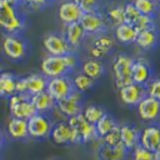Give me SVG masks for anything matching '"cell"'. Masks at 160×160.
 <instances>
[{
	"label": "cell",
	"mask_w": 160,
	"mask_h": 160,
	"mask_svg": "<svg viewBox=\"0 0 160 160\" xmlns=\"http://www.w3.org/2000/svg\"><path fill=\"white\" fill-rule=\"evenodd\" d=\"M76 2L83 12H94L98 9L99 0H73Z\"/></svg>",
	"instance_id": "f35d334b"
},
{
	"label": "cell",
	"mask_w": 160,
	"mask_h": 160,
	"mask_svg": "<svg viewBox=\"0 0 160 160\" xmlns=\"http://www.w3.org/2000/svg\"><path fill=\"white\" fill-rule=\"evenodd\" d=\"M139 136H140V132L137 129L136 126L132 125V124H122V125H120L122 145L128 151L134 150L137 146H139Z\"/></svg>",
	"instance_id": "7402d4cb"
},
{
	"label": "cell",
	"mask_w": 160,
	"mask_h": 160,
	"mask_svg": "<svg viewBox=\"0 0 160 160\" xmlns=\"http://www.w3.org/2000/svg\"><path fill=\"white\" fill-rule=\"evenodd\" d=\"M132 83L146 87L148 83L152 80V68L149 63L144 59L134 60L132 66Z\"/></svg>",
	"instance_id": "e0dca14e"
},
{
	"label": "cell",
	"mask_w": 160,
	"mask_h": 160,
	"mask_svg": "<svg viewBox=\"0 0 160 160\" xmlns=\"http://www.w3.org/2000/svg\"><path fill=\"white\" fill-rule=\"evenodd\" d=\"M57 108L61 114L68 118L82 114L83 109V94L78 91H74L68 97L57 102Z\"/></svg>",
	"instance_id": "7c38bea8"
},
{
	"label": "cell",
	"mask_w": 160,
	"mask_h": 160,
	"mask_svg": "<svg viewBox=\"0 0 160 160\" xmlns=\"http://www.w3.org/2000/svg\"><path fill=\"white\" fill-rule=\"evenodd\" d=\"M81 72L90 78H92L93 81H97L105 73V66L102 63L101 60L88 59L83 62L82 66H81Z\"/></svg>",
	"instance_id": "4316f807"
},
{
	"label": "cell",
	"mask_w": 160,
	"mask_h": 160,
	"mask_svg": "<svg viewBox=\"0 0 160 160\" xmlns=\"http://www.w3.org/2000/svg\"><path fill=\"white\" fill-rule=\"evenodd\" d=\"M2 53L7 59L13 62H21L30 53V43L22 33L6 34L1 44Z\"/></svg>",
	"instance_id": "7a4b0ae2"
},
{
	"label": "cell",
	"mask_w": 160,
	"mask_h": 160,
	"mask_svg": "<svg viewBox=\"0 0 160 160\" xmlns=\"http://www.w3.org/2000/svg\"><path fill=\"white\" fill-rule=\"evenodd\" d=\"M83 13L84 12L80 8V6L76 2H74L73 0H68V1L62 2L59 7V11H58L59 19L65 26L75 23V22H80Z\"/></svg>",
	"instance_id": "ac0fdd59"
},
{
	"label": "cell",
	"mask_w": 160,
	"mask_h": 160,
	"mask_svg": "<svg viewBox=\"0 0 160 160\" xmlns=\"http://www.w3.org/2000/svg\"><path fill=\"white\" fill-rule=\"evenodd\" d=\"M7 134L11 139L14 140H27L29 139L28 120L21 118L11 117L7 125Z\"/></svg>",
	"instance_id": "44dd1931"
},
{
	"label": "cell",
	"mask_w": 160,
	"mask_h": 160,
	"mask_svg": "<svg viewBox=\"0 0 160 160\" xmlns=\"http://www.w3.org/2000/svg\"><path fill=\"white\" fill-rule=\"evenodd\" d=\"M147 95L160 102V78H152L146 86Z\"/></svg>",
	"instance_id": "8d00e7d4"
},
{
	"label": "cell",
	"mask_w": 160,
	"mask_h": 160,
	"mask_svg": "<svg viewBox=\"0 0 160 160\" xmlns=\"http://www.w3.org/2000/svg\"><path fill=\"white\" fill-rule=\"evenodd\" d=\"M98 160H126L128 150L122 146H107L102 142L96 151Z\"/></svg>",
	"instance_id": "ffe728a7"
},
{
	"label": "cell",
	"mask_w": 160,
	"mask_h": 160,
	"mask_svg": "<svg viewBox=\"0 0 160 160\" xmlns=\"http://www.w3.org/2000/svg\"><path fill=\"white\" fill-rule=\"evenodd\" d=\"M48 81L43 74L34 73L24 78H18L16 86V94H24L29 96H34L47 91Z\"/></svg>",
	"instance_id": "5b68a950"
},
{
	"label": "cell",
	"mask_w": 160,
	"mask_h": 160,
	"mask_svg": "<svg viewBox=\"0 0 160 160\" xmlns=\"http://www.w3.org/2000/svg\"><path fill=\"white\" fill-rule=\"evenodd\" d=\"M153 156H155L156 160H160V145L156 148V150L153 151Z\"/></svg>",
	"instance_id": "7bdbcfd3"
},
{
	"label": "cell",
	"mask_w": 160,
	"mask_h": 160,
	"mask_svg": "<svg viewBox=\"0 0 160 160\" xmlns=\"http://www.w3.org/2000/svg\"><path fill=\"white\" fill-rule=\"evenodd\" d=\"M64 37H65L70 47L74 51L83 43L85 37H86V33L80 24V22H75V23H71L66 26Z\"/></svg>",
	"instance_id": "603a6c76"
},
{
	"label": "cell",
	"mask_w": 160,
	"mask_h": 160,
	"mask_svg": "<svg viewBox=\"0 0 160 160\" xmlns=\"http://www.w3.org/2000/svg\"><path fill=\"white\" fill-rule=\"evenodd\" d=\"M68 122L74 130L76 144H87L95 139H98L95 125L87 122L82 114L68 118Z\"/></svg>",
	"instance_id": "52a82bcc"
},
{
	"label": "cell",
	"mask_w": 160,
	"mask_h": 160,
	"mask_svg": "<svg viewBox=\"0 0 160 160\" xmlns=\"http://www.w3.org/2000/svg\"><path fill=\"white\" fill-rule=\"evenodd\" d=\"M43 47L49 55H54V57H63L73 52L65 37L59 33H49L45 35L43 39Z\"/></svg>",
	"instance_id": "30bf717a"
},
{
	"label": "cell",
	"mask_w": 160,
	"mask_h": 160,
	"mask_svg": "<svg viewBox=\"0 0 160 160\" xmlns=\"http://www.w3.org/2000/svg\"><path fill=\"white\" fill-rule=\"evenodd\" d=\"M160 145V126L157 124H150L140 132L139 146L147 150L155 151Z\"/></svg>",
	"instance_id": "d6986e66"
},
{
	"label": "cell",
	"mask_w": 160,
	"mask_h": 160,
	"mask_svg": "<svg viewBox=\"0 0 160 160\" xmlns=\"http://www.w3.org/2000/svg\"><path fill=\"white\" fill-rule=\"evenodd\" d=\"M140 12L136 9L134 3H126L125 8H124V18H125V23L130 24L134 27L137 20L140 17Z\"/></svg>",
	"instance_id": "836d02e7"
},
{
	"label": "cell",
	"mask_w": 160,
	"mask_h": 160,
	"mask_svg": "<svg viewBox=\"0 0 160 160\" xmlns=\"http://www.w3.org/2000/svg\"><path fill=\"white\" fill-rule=\"evenodd\" d=\"M53 119L50 114H39L28 119V132L30 139L34 140H45L51 136L52 128H53Z\"/></svg>",
	"instance_id": "277c9868"
},
{
	"label": "cell",
	"mask_w": 160,
	"mask_h": 160,
	"mask_svg": "<svg viewBox=\"0 0 160 160\" xmlns=\"http://www.w3.org/2000/svg\"><path fill=\"white\" fill-rule=\"evenodd\" d=\"M124 8L122 5H114L109 7L106 11V21L111 22L114 27H118L119 24L125 23V18H124Z\"/></svg>",
	"instance_id": "4dcf8cb0"
},
{
	"label": "cell",
	"mask_w": 160,
	"mask_h": 160,
	"mask_svg": "<svg viewBox=\"0 0 160 160\" xmlns=\"http://www.w3.org/2000/svg\"><path fill=\"white\" fill-rule=\"evenodd\" d=\"M106 114V111L99 105L96 104H91V105H87L84 107L82 112V115L84 116V118L88 122L95 125L102 117Z\"/></svg>",
	"instance_id": "1f68e13d"
},
{
	"label": "cell",
	"mask_w": 160,
	"mask_h": 160,
	"mask_svg": "<svg viewBox=\"0 0 160 160\" xmlns=\"http://www.w3.org/2000/svg\"><path fill=\"white\" fill-rule=\"evenodd\" d=\"M102 142L107 146H118L122 145V139H120V125L115 127L111 132L102 138Z\"/></svg>",
	"instance_id": "e575fe53"
},
{
	"label": "cell",
	"mask_w": 160,
	"mask_h": 160,
	"mask_svg": "<svg viewBox=\"0 0 160 160\" xmlns=\"http://www.w3.org/2000/svg\"><path fill=\"white\" fill-rule=\"evenodd\" d=\"M114 47H115V40L112 38L111 35L106 34V33L96 35L90 48L91 59H103L111 53Z\"/></svg>",
	"instance_id": "9a60e30c"
},
{
	"label": "cell",
	"mask_w": 160,
	"mask_h": 160,
	"mask_svg": "<svg viewBox=\"0 0 160 160\" xmlns=\"http://www.w3.org/2000/svg\"><path fill=\"white\" fill-rule=\"evenodd\" d=\"M27 2L31 6V8H34V9H41L44 6H47L48 3L52 2L53 0H26Z\"/></svg>",
	"instance_id": "ab89813d"
},
{
	"label": "cell",
	"mask_w": 160,
	"mask_h": 160,
	"mask_svg": "<svg viewBox=\"0 0 160 160\" xmlns=\"http://www.w3.org/2000/svg\"><path fill=\"white\" fill-rule=\"evenodd\" d=\"M50 138L52 139L53 142H55L57 145H61V146L76 144V137L74 130L71 127L68 120L54 122Z\"/></svg>",
	"instance_id": "4fadbf2b"
},
{
	"label": "cell",
	"mask_w": 160,
	"mask_h": 160,
	"mask_svg": "<svg viewBox=\"0 0 160 160\" xmlns=\"http://www.w3.org/2000/svg\"><path fill=\"white\" fill-rule=\"evenodd\" d=\"M132 160H156V158L152 151L147 150L141 146H137L132 150Z\"/></svg>",
	"instance_id": "74e56055"
},
{
	"label": "cell",
	"mask_w": 160,
	"mask_h": 160,
	"mask_svg": "<svg viewBox=\"0 0 160 160\" xmlns=\"http://www.w3.org/2000/svg\"><path fill=\"white\" fill-rule=\"evenodd\" d=\"M158 39H159V37H158V32L155 27V28H150L138 32V35H137L136 42L135 43L140 49L145 50V51H148V50L153 49L157 45Z\"/></svg>",
	"instance_id": "d4e9b609"
},
{
	"label": "cell",
	"mask_w": 160,
	"mask_h": 160,
	"mask_svg": "<svg viewBox=\"0 0 160 160\" xmlns=\"http://www.w3.org/2000/svg\"><path fill=\"white\" fill-rule=\"evenodd\" d=\"M78 65V58L74 52H71L63 57L48 55L42 60L41 71L48 78L68 76Z\"/></svg>",
	"instance_id": "6da1fadb"
},
{
	"label": "cell",
	"mask_w": 160,
	"mask_h": 160,
	"mask_svg": "<svg viewBox=\"0 0 160 160\" xmlns=\"http://www.w3.org/2000/svg\"><path fill=\"white\" fill-rule=\"evenodd\" d=\"M31 101L37 113L39 114H50L53 109L57 108V102L52 98L47 91L32 96Z\"/></svg>",
	"instance_id": "cb8c5ba5"
},
{
	"label": "cell",
	"mask_w": 160,
	"mask_h": 160,
	"mask_svg": "<svg viewBox=\"0 0 160 160\" xmlns=\"http://www.w3.org/2000/svg\"><path fill=\"white\" fill-rule=\"evenodd\" d=\"M137 112L141 120L155 124L160 119V102L147 95L137 105Z\"/></svg>",
	"instance_id": "5bb4252c"
},
{
	"label": "cell",
	"mask_w": 160,
	"mask_h": 160,
	"mask_svg": "<svg viewBox=\"0 0 160 160\" xmlns=\"http://www.w3.org/2000/svg\"><path fill=\"white\" fill-rule=\"evenodd\" d=\"M0 73H1V64H0Z\"/></svg>",
	"instance_id": "ee69618b"
},
{
	"label": "cell",
	"mask_w": 160,
	"mask_h": 160,
	"mask_svg": "<svg viewBox=\"0 0 160 160\" xmlns=\"http://www.w3.org/2000/svg\"><path fill=\"white\" fill-rule=\"evenodd\" d=\"M80 24L84 29L86 34L98 35L105 33L107 21L105 17L102 16L98 11L94 12H84L80 20Z\"/></svg>",
	"instance_id": "8fae6325"
},
{
	"label": "cell",
	"mask_w": 160,
	"mask_h": 160,
	"mask_svg": "<svg viewBox=\"0 0 160 160\" xmlns=\"http://www.w3.org/2000/svg\"><path fill=\"white\" fill-rule=\"evenodd\" d=\"M74 86L72 78L70 76H60V78H49L47 86V92L55 102L68 97L74 92Z\"/></svg>",
	"instance_id": "9c48e42d"
},
{
	"label": "cell",
	"mask_w": 160,
	"mask_h": 160,
	"mask_svg": "<svg viewBox=\"0 0 160 160\" xmlns=\"http://www.w3.org/2000/svg\"><path fill=\"white\" fill-rule=\"evenodd\" d=\"M9 111L11 117L21 118V119H30L37 114L31 96L24 94H14L9 97Z\"/></svg>",
	"instance_id": "ba28073f"
},
{
	"label": "cell",
	"mask_w": 160,
	"mask_h": 160,
	"mask_svg": "<svg viewBox=\"0 0 160 160\" xmlns=\"http://www.w3.org/2000/svg\"><path fill=\"white\" fill-rule=\"evenodd\" d=\"M3 1H5V2H7L8 5L12 6V7L18 8V5L20 3V1H21V0H3Z\"/></svg>",
	"instance_id": "b9f144b4"
},
{
	"label": "cell",
	"mask_w": 160,
	"mask_h": 160,
	"mask_svg": "<svg viewBox=\"0 0 160 160\" xmlns=\"http://www.w3.org/2000/svg\"><path fill=\"white\" fill-rule=\"evenodd\" d=\"M21 1H26V0H21Z\"/></svg>",
	"instance_id": "f6af8a7d"
},
{
	"label": "cell",
	"mask_w": 160,
	"mask_h": 160,
	"mask_svg": "<svg viewBox=\"0 0 160 160\" xmlns=\"http://www.w3.org/2000/svg\"><path fill=\"white\" fill-rule=\"evenodd\" d=\"M7 144H8L7 135H6V132H3V130H1V128H0V152L6 148Z\"/></svg>",
	"instance_id": "60d3db41"
},
{
	"label": "cell",
	"mask_w": 160,
	"mask_h": 160,
	"mask_svg": "<svg viewBox=\"0 0 160 160\" xmlns=\"http://www.w3.org/2000/svg\"><path fill=\"white\" fill-rule=\"evenodd\" d=\"M134 28L136 29L137 32H140V31L147 30V29H150V28H155L153 17L141 14V16L139 17V19L137 20V22L135 23Z\"/></svg>",
	"instance_id": "d590c367"
},
{
	"label": "cell",
	"mask_w": 160,
	"mask_h": 160,
	"mask_svg": "<svg viewBox=\"0 0 160 160\" xmlns=\"http://www.w3.org/2000/svg\"><path fill=\"white\" fill-rule=\"evenodd\" d=\"M0 160H1V158H0Z\"/></svg>",
	"instance_id": "7dc6e473"
},
{
	"label": "cell",
	"mask_w": 160,
	"mask_h": 160,
	"mask_svg": "<svg viewBox=\"0 0 160 160\" xmlns=\"http://www.w3.org/2000/svg\"><path fill=\"white\" fill-rule=\"evenodd\" d=\"M132 62H134V59L124 53L118 54L115 58L113 65H112V70H113L114 81H115V85L117 88H122V87L132 83Z\"/></svg>",
	"instance_id": "8992f818"
},
{
	"label": "cell",
	"mask_w": 160,
	"mask_h": 160,
	"mask_svg": "<svg viewBox=\"0 0 160 160\" xmlns=\"http://www.w3.org/2000/svg\"><path fill=\"white\" fill-rule=\"evenodd\" d=\"M18 78L11 72L0 73V97L9 98L16 94V86Z\"/></svg>",
	"instance_id": "484cf974"
},
{
	"label": "cell",
	"mask_w": 160,
	"mask_h": 160,
	"mask_svg": "<svg viewBox=\"0 0 160 160\" xmlns=\"http://www.w3.org/2000/svg\"><path fill=\"white\" fill-rule=\"evenodd\" d=\"M0 29L7 34L22 33L26 29V18L18 8L8 5L3 0H0Z\"/></svg>",
	"instance_id": "3957f363"
},
{
	"label": "cell",
	"mask_w": 160,
	"mask_h": 160,
	"mask_svg": "<svg viewBox=\"0 0 160 160\" xmlns=\"http://www.w3.org/2000/svg\"><path fill=\"white\" fill-rule=\"evenodd\" d=\"M146 96V87L135 83H130L119 88L120 101L127 106H137Z\"/></svg>",
	"instance_id": "2e32d148"
},
{
	"label": "cell",
	"mask_w": 160,
	"mask_h": 160,
	"mask_svg": "<svg viewBox=\"0 0 160 160\" xmlns=\"http://www.w3.org/2000/svg\"><path fill=\"white\" fill-rule=\"evenodd\" d=\"M138 32L132 26L127 23H122L115 28V38L118 42L122 44H132L136 42Z\"/></svg>",
	"instance_id": "83f0119b"
},
{
	"label": "cell",
	"mask_w": 160,
	"mask_h": 160,
	"mask_svg": "<svg viewBox=\"0 0 160 160\" xmlns=\"http://www.w3.org/2000/svg\"><path fill=\"white\" fill-rule=\"evenodd\" d=\"M118 126V122L116 119L111 115V114L106 113L98 122L95 124V129H96V134L98 139H102L105 137L106 135L111 132L115 127Z\"/></svg>",
	"instance_id": "f1b7e54d"
},
{
	"label": "cell",
	"mask_w": 160,
	"mask_h": 160,
	"mask_svg": "<svg viewBox=\"0 0 160 160\" xmlns=\"http://www.w3.org/2000/svg\"><path fill=\"white\" fill-rule=\"evenodd\" d=\"M72 82H73L74 90L82 93V94L91 91L95 85V81H93L92 78L86 76L84 73H82V72L76 73L75 75H74V78H72Z\"/></svg>",
	"instance_id": "f546056e"
},
{
	"label": "cell",
	"mask_w": 160,
	"mask_h": 160,
	"mask_svg": "<svg viewBox=\"0 0 160 160\" xmlns=\"http://www.w3.org/2000/svg\"><path fill=\"white\" fill-rule=\"evenodd\" d=\"M53 160H59V159H53Z\"/></svg>",
	"instance_id": "bcb514c9"
},
{
	"label": "cell",
	"mask_w": 160,
	"mask_h": 160,
	"mask_svg": "<svg viewBox=\"0 0 160 160\" xmlns=\"http://www.w3.org/2000/svg\"><path fill=\"white\" fill-rule=\"evenodd\" d=\"M134 6L136 9L144 16H151L157 11V2L156 0H134Z\"/></svg>",
	"instance_id": "d6a6232c"
}]
</instances>
